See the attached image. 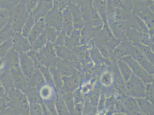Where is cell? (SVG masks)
Segmentation results:
<instances>
[{
    "mask_svg": "<svg viewBox=\"0 0 154 115\" xmlns=\"http://www.w3.org/2000/svg\"><path fill=\"white\" fill-rule=\"evenodd\" d=\"M139 81L127 84L125 87L126 94L128 96L137 99L145 98V87Z\"/></svg>",
    "mask_w": 154,
    "mask_h": 115,
    "instance_id": "6da1fadb",
    "label": "cell"
},
{
    "mask_svg": "<svg viewBox=\"0 0 154 115\" xmlns=\"http://www.w3.org/2000/svg\"><path fill=\"white\" fill-rule=\"evenodd\" d=\"M119 101L126 110V114L128 112L140 110L135 98L128 95H124Z\"/></svg>",
    "mask_w": 154,
    "mask_h": 115,
    "instance_id": "7a4b0ae2",
    "label": "cell"
},
{
    "mask_svg": "<svg viewBox=\"0 0 154 115\" xmlns=\"http://www.w3.org/2000/svg\"><path fill=\"white\" fill-rule=\"evenodd\" d=\"M141 111L146 115H154L153 104L145 98L135 99Z\"/></svg>",
    "mask_w": 154,
    "mask_h": 115,
    "instance_id": "3957f363",
    "label": "cell"
},
{
    "mask_svg": "<svg viewBox=\"0 0 154 115\" xmlns=\"http://www.w3.org/2000/svg\"><path fill=\"white\" fill-rule=\"evenodd\" d=\"M102 89L101 87L96 85L92 88L89 93L84 95L85 98L88 99L92 106L96 108Z\"/></svg>",
    "mask_w": 154,
    "mask_h": 115,
    "instance_id": "277c9868",
    "label": "cell"
},
{
    "mask_svg": "<svg viewBox=\"0 0 154 115\" xmlns=\"http://www.w3.org/2000/svg\"><path fill=\"white\" fill-rule=\"evenodd\" d=\"M116 101V99L113 95L106 98L105 102L104 110L106 111H111L115 113Z\"/></svg>",
    "mask_w": 154,
    "mask_h": 115,
    "instance_id": "5b68a950",
    "label": "cell"
},
{
    "mask_svg": "<svg viewBox=\"0 0 154 115\" xmlns=\"http://www.w3.org/2000/svg\"><path fill=\"white\" fill-rule=\"evenodd\" d=\"M106 99V88H102L97 107V113H100L103 111Z\"/></svg>",
    "mask_w": 154,
    "mask_h": 115,
    "instance_id": "8992f818",
    "label": "cell"
},
{
    "mask_svg": "<svg viewBox=\"0 0 154 115\" xmlns=\"http://www.w3.org/2000/svg\"><path fill=\"white\" fill-rule=\"evenodd\" d=\"M145 98L154 104V86L152 84H148L146 87Z\"/></svg>",
    "mask_w": 154,
    "mask_h": 115,
    "instance_id": "52a82bcc",
    "label": "cell"
},
{
    "mask_svg": "<svg viewBox=\"0 0 154 115\" xmlns=\"http://www.w3.org/2000/svg\"><path fill=\"white\" fill-rule=\"evenodd\" d=\"M101 82L103 85L104 86L106 87H109L111 86L112 85V77L110 76V75H106L103 76L102 77Z\"/></svg>",
    "mask_w": 154,
    "mask_h": 115,
    "instance_id": "ba28073f",
    "label": "cell"
},
{
    "mask_svg": "<svg viewBox=\"0 0 154 115\" xmlns=\"http://www.w3.org/2000/svg\"><path fill=\"white\" fill-rule=\"evenodd\" d=\"M127 115H146L140 111H129L127 113Z\"/></svg>",
    "mask_w": 154,
    "mask_h": 115,
    "instance_id": "9c48e42d",
    "label": "cell"
},
{
    "mask_svg": "<svg viewBox=\"0 0 154 115\" xmlns=\"http://www.w3.org/2000/svg\"><path fill=\"white\" fill-rule=\"evenodd\" d=\"M113 115H127L125 113H113Z\"/></svg>",
    "mask_w": 154,
    "mask_h": 115,
    "instance_id": "30bf717a",
    "label": "cell"
},
{
    "mask_svg": "<svg viewBox=\"0 0 154 115\" xmlns=\"http://www.w3.org/2000/svg\"><path fill=\"white\" fill-rule=\"evenodd\" d=\"M82 115H84L83 114V113H82Z\"/></svg>",
    "mask_w": 154,
    "mask_h": 115,
    "instance_id": "8fae6325",
    "label": "cell"
},
{
    "mask_svg": "<svg viewBox=\"0 0 154 115\" xmlns=\"http://www.w3.org/2000/svg\"><path fill=\"white\" fill-rule=\"evenodd\" d=\"M104 115H105V114H104Z\"/></svg>",
    "mask_w": 154,
    "mask_h": 115,
    "instance_id": "7c38bea8",
    "label": "cell"
}]
</instances>
